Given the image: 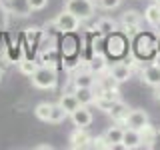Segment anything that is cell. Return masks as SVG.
Returning a JSON list of instances; mask_svg holds the SVG:
<instances>
[{
    "mask_svg": "<svg viewBox=\"0 0 160 150\" xmlns=\"http://www.w3.org/2000/svg\"><path fill=\"white\" fill-rule=\"evenodd\" d=\"M30 80H32V86L34 88L52 90L54 86H56V82H58V76H56V70H54L52 66H44V64H42V66H38L32 72Z\"/></svg>",
    "mask_w": 160,
    "mask_h": 150,
    "instance_id": "obj_1",
    "label": "cell"
},
{
    "mask_svg": "<svg viewBox=\"0 0 160 150\" xmlns=\"http://www.w3.org/2000/svg\"><path fill=\"white\" fill-rule=\"evenodd\" d=\"M64 8L72 12L74 16H78L80 20H88L96 14V6L92 0H66Z\"/></svg>",
    "mask_w": 160,
    "mask_h": 150,
    "instance_id": "obj_2",
    "label": "cell"
},
{
    "mask_svg": "<svg viewBox=\"0 0 160 150\" xmlns=\"http://www.w3.org/2000/svg\"><path fill=\"white\" fill-rule=\"evenodd\" d=\"M80 22H82V20L78 16H74L72 12H68L66 8L54 18V26H56L60 32H74V30L80 28Z\"/></svg>",
    "mask_w": 160,
    "mask_h": 150,
    "instance_id": "obj_3",
    "label": "cell"
},
{
    "mask_svg": "<svg viewBox=\"0 0 160 150\" xmlns=\"http://www.w3.org/2000/svg\"><path fill=\"white\" fill-rule=\"evenodd\" d=\"M108 76L112 80H116V82H126V80H130V76H132V68L128 66L126 62H114L112 66H108Z\"/></svg>",
    "mask_w": 160,
    "mask_h": 150,
    "instance_id": "obj_4",
    "label": "cell"
},
{
    "mask_svg": "<svg viewBox=\"0 0 160 150\" xmlns=\"http://www.w3.org/2000/svg\"><path fill=\"white\" fill-rule=\"evenodd\" d=\"M148 122H150V120H148V114L144 112V110H130V112L126 114V118L122 120L124 126L134 128V130H140L144 124H148Z\"/></svg>",
    "mask_w": 160,
    "mask_h": 150,
    "instance_id": "obj_5",
    "label": "cell"
},
{
    "mask_svg": "<svg viewBox=\"0 0 160 150\" xmlns=\"http://www.w3.org/2000/svg\"><path fill=\"white\" fill-rule=\"evenodd\" d=\"M142 146V134L140 130H134V128H124V134H122V144L120 148H126V150H136Z\"/></svg>",
    "mask_w": 160,
    "mask_h": 150,
    "instance_id": "obj_6",
    "label": "cell"
},
{
    "mask_svg": "<svg viewBox=\"0 0 160 150\" xmlns=\"http://www.w3.org/2000/svg\"><path fill=\"white\" fill-rule=\"evenodd\" d=\"M70 120H72V124L76 128H86V126L92 124L94 116H92V112L88 110V106H78L72 114H70Z\"/></svg>",
    "mask_w": 160,
    "mask_h": 150,
    "instance_id": "obj_7",
    "label": "cell"
},
{
    "mask_svg": "<svg viewBox=\"0 0 160 150\" xmlns=\"http://www.w3.org/2000/svg\"><path fill=\"white\" fill-rule=\"evenodd\" d=\"M122 28L126 30L128 34H134L136 30L140 28V24H142V16H140V12L136 10H126V12L122 14Z\"/></svg>",
    "mask_w": 160,
    "mask_h": 150,
    "instance_id": "obj_8",
    "label": "cell"
},
{
    "mask_svg": "<svg viewBox=\"0 0 160 150\" xmlns=\"http://www.w3.org/2000/svg\"><path fill=\"white\" fill-rule=\"evenodd\" d=\"M140 78L150 88L158 86L160 84V64H148V66H144L142 72H140Z\"/></svg>",
    "mask_w": 160,
    "mask_h": 150,
    "instance_id": "obj_9",
    "label": "cell"
},
{
    "mask_svg": "<svg viewBox=\"0 0 160 150\" xmlns=\"http://www.w3.org/2000/svg\"><path fill=\"white\" fill-rule=\"evenodd\" d=\"M92 142V136L86 132V128H76L70 134V146L72 148H88Z\"/></svg>",
    "mask_w": 160,
    "mask_h": 150,
    "instance_id": "obj_10",
    "label": "cell"
},
{
    "mask_svg": "<svg viewBox=\"0 0 160 150\" xmlns=\"http://www.w3.org/2000/svg\"><path fill=\"white\" fill-rule=\"evenodd\" d=\"M130 112V108L126 106V102H122V100H114V104L110 106V110H108V116H112V120H116V122H122L124 118H126V114Z\"/></svg>",
    "mask_w": 160,
    "mask_h": 150,
    "instance_id": "obj_11",
    "label": "cell"
},
{
    "mask_svg": "<svg viewBox=\"0 0 160 150\" xmlns=\"http://www.w3.org/2000/svg\"><path fill=\"white\" fill-rule=\"evenodd\" d=\"M8 12L18 14V16H28L32 8H30L28 0H8Z\"/></svg>",
    "mask_w": 160,
    "mask_h": 150,
    "instance_id": "obj_12",
    "label": "cell"
},
{
    "mask_svg": "<svg viewBox=\"0 0 160 150\" xmlns=\"http://www.w3.org/2000/svg\"><path fill=\"white\" fill-rule=\"evenodd\" d=\"M122 134H124V128H120V126H110L106 132H104V138L108 140L110 148H116V146L122 144Z\"/></svg>",
    "mask_w": 160,
    "mask_h": 150,
    "instance_id": "obj_13",
    "label": "cell"
},
{
    "mask_svg": "<svg viewBox=\"0 0 160 150\" xmlns=\"http://www.w3.org/2000/svg\"><path fill=\"white\" fill-rule=\"evenodd\" d=\"M58 104L68 112V116H70V114H72L78 106H82V104H80V100L76 98V94H74V92H72V94H62V96H60V100H58Z\"/></svg>",
    "mask_w": 160,
    "mask_h": 150,
    "instance_id": "obj_14",
    "label": "cell"
},
{
    "mask_svg": "<svg viewBox=\"0 0 160 150\" xmlns=\"http://www.w3.org/2000/svg\"><path fill=\"white\" fill-rule=\"evenodd\" d=\"M144 20H146L152 28H156L158 22H160V4H156V2L148 4V8L144 10Z\"/></svg>",
    "mask_w": 160,
    "mask_h": 150,
    "instance_id": "obj_15",
    "label": "cell"
},
{
    "mask_svg": "<svg viewBox=\"0 0 160 150\" xmlns=\"http://www.w3.org/2000/svg\"><path fill=\"white\" fill-rule=\"evenodd\" d=\"M74 94H76V98L80 100V104H82V106H88V104H94V100H96V94H94L92 86L76 88V90H74Z\"/></svg>",
    "mask_w": 160,
    "mask_h": 150,
    "instance_id": "obj_16",
    "label": "cell"
},
{
    "mask_svg": "<svg viewBox=\"0 0 160 150\" xmlns=\"http://www.w3.org/2000/svg\"><path fill=\"white\" fill-rule=\"evenodd\" d=\"M140 134H142V146H144V144H146V146H154L156 136H158V130L154 126H150V122L144 124V126L140 128Z\"/></svg>",
    "mask_w": 160,
    "mask_h": 150,
    "instance_id": "obj_17",
    "label": "cell"
},
{
    "mask_svg": "<svg viewBox=\"0 0 160 150\" xmlns=\"http://www.w3.org/2000/svg\"><path fill=\"white\" fill-rule=\"evenodd\" d=\"M116 28H118V24L114 22L112 18H98L96 20V26H94V30H98V32H102V34H114L116 32Z\"/></svg>",
    "mask_w": 160,
    "mask_h": 150,
    "instance_id": "obj_18",
    "label": "cell"
},
{
    "mask_svg": "<svg viewBox=\"0 0 160 150\" xmlns=\"http://www.w3.org/2000/svg\"><path fill=\"white\" fill-rule=\"evenodd\" d=\"M94 82H96V78H94L92 70H90V72H80V74L74 76V88H84V86L94 88Z\"/></svg>",
    "mask_w": 160,
    "mask_h": 150,
    "instance_id": "obj_19",
    "label": "cell"
},
{
    "mask_svg": "<svg viewBox=\"0 0 160 150\" xmlns=\"http://www.w3.org/2000/svg\"><path fill=\"white\" fill-rule=\"evenodd\" d=\"M68 116V112L64 110L60 104H52V108H50V116H48V122H52V124H60V122H64Z\"/></svg>",
    "mask_w": 160,
    "mask_h": 150,
    "instance_id": "obj_20",
    "label": "cell"
},
{
    "mask_svg": "<svg viewBox=\"0 0 160 150\" xmlns=\"http://www.w3.org/2000/svg\"><path fill=\"white\" fill-rule=\"evenodd\" d=\"M90 70H92L94 74H100V72H104V70H108V62H106V58H104L102 54H94L92 62H90Z\"/></svg>",
    "mask_w": 160,
    "mask_h": 150,
    "instance_id": "obj_21",
    "label": "cell"
},
{
    "mask_svg": "<svg viewBox=\"0 0 160 150\" xmlns=\"http://www.w3.org/2000/svg\"><path fill=\"white\" fill-rule=\"evenodd\" d=\"M50 108H52V104H50V102H40V104H36V108H34V116H36L38 120H42V122H48Z\"/></svg>",
    "mask_w": 160,
    "mask_h": 150,
    "instance_id": "obj_22",
    "label": "cell"
},
{
    "mask_svg": "<svg viewBox=\"0 0 160 150\" xmlns=\"http://www.w3.org/2000/svg\"><path fill=\"white\" fill-rule=\"evenodd\" d=\"M38 66H40L38 62H34V60H28V58H26V60H20V62H18V70L24 74V76H32V72H34Z\"/></svg>",
    "mask_w": 160,
    "mask_h": 150,
    "instance_id": "obj_23",
    "label": "cell"
},
{
    "mask_svg": "<svg viewBox=\"0 0 160 150\" xmlns=\"http://www.w3.org/2000/svg\"><path fill=\"white\" fill-rule=\"evenodd\" d=\"M90 148H102V150H108L110 148V144H108V140L104 138V136H98V138H92V142H90Z\"/></svg>",
    "mask_w": 160,
    "mask_h": 150,
    "instance_id": "obj_24",
    "label": "cell"
},
{
    "mask_svg": "<svg viewBox=\"0 0 160 150\" xmlns=\"http://www.w3.org/2000/svg\"><path fill=\"white\" fill-rule=\"evenodd\" d=\"M124 50V40L122 38H112L110 40V52H114V54H120Z\"/></svg>",
    "mask_w": 160,
    "mask_h": 150,
    "instance_id": "obj_25",
    "label": "cell"
},
{
    "mask_svg": "<svg viewBox=\"0 0 160 150\" xmlns=\"http://www.w3.org/2000/svg\"><path fill=\"white\" fill-rule=\"evenodd\" d=\"M96 2H98V6L104 8V10H114V8L120 6L122 0H96Z\"/></svg>",
    "mask_w": 160,
    "mask_h": 150,
    "instance_id": "obj_26",
    "label": "cell"
},
{
    "mask_svg": "<svg viewBox=\"0 0 160 150\" xmlns=\"http://www.w3.org/2000/svg\"><path fill=\"white\" fill-rule=\"evenodd\" d=\"M42 62H44V66H54V64H56V52H54V50L42 52Z\"/></svg>",
    "mask_w": 160,
    "mask_h": 150,
    "instance_id": "obj_27",
    "label": "cell"
},
{
    "mask_svg": "<svg viewBox=\"0 0 160 150\" xmlns=\"http://www.w3.org/2000/svg\"><path fill=\"white\" fill-rule=\"evenodd\" d=\"M8 26V8L0 2V30H4Z\"/></svg>",
    "mask_w": 160,
    "mask_h": 150,
    "instance_id": "obj_28",
    "label": "cell"
},
{
    "mask_svg": "<svg viewBox=\"0 0 160 150\" xmlns=\"http://www.w3.org/2000/svg\"><path fill=\"white\" fill-rule=\"evenodd\" d=\"M28 4L32 10H42V8H46L48 0H28Z\"/></svg>",
    "mask_w": 160,
    "mask_h": 150,
    "instance_id": "obj_29",
    "label": "cell"
},
{
    "mask_svg": "<svg viewBox=\"0 0 160 150\" xmlns=\"http://www.w3.org/2000/svg\"><path fill=\"white\" fill-rule=\"evenodd\" d=\"M154 98L160 102V84H158V86H154Z\"/></svg>",
    "mask_w": 160,
    "mask_h": 150,
    "instance_id": "obj_30",
    "label": "cell"
},
{
    "mask_svg": "<svg viewBox=\"0 0 160 150\" xmlns=\"http://www.w3.org/2000/svg\"><path fill=\"white\" fill-rule=\"evenodd\" d=\"M36 150H52L50 144H42V146H36Z\"/></svg>",
    "mask_w": 160,
    "mask_h": 150,
    "instance_id": "obj_31",
    "label": "cell"
},
{
    "mask_svg": "<svg viewBox=\"0 0 160 150\" xmlns=\"http://www.w3.org/2000/svg\"><path fill=\"white\" fill-rule=\"evenodd\" d=\"M156 30H158V32H160V22H158V26H156Z\"/></svg>",
    "mask_w": 160,
    "mask_h": 150,
    "instance_id": "obj_32",
    "label": "cell"
},
{
    "mask_svg": "<svg viewBox=\"0 0 160 150\" xmlns=\"http://www.w3.org/2000/svg\"><path fill=\"white\" fill-rule=\"evenodd\" d=\"M154 2H156V4H160V0H154Z\"/></svg>",
    "mask_w": 160,
    "mask_h": 150,
    "instance_id": "obj_33",
    "label": "cell"
},
{
    "mask_svg": "<svg viewBox=\"0 0 160 150\" xmlns=\"http://www.w3.org/2000/svg\"><path fill=\"white\" fill-rule=\"evenodd\" d=\"M0 80H2V72H0Z\"/></svg>",
    "mask_w": 160,
    "mask_h": 150,
    "instance_id": "obj_34",
    "label": "cell"
}]
</instances>
